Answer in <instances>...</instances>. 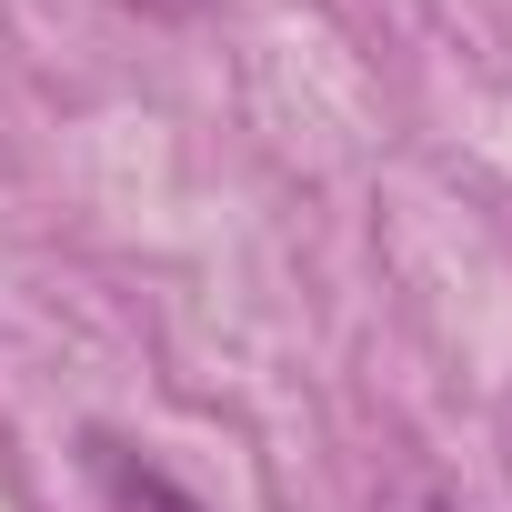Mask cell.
I'll return each mask as SVG.
<instances>
[{
    "label": "cell",
    "mask_w": 512,
    "mask_h": 512,
    "mask_svg": "<svg viewBox=\"0 0 512 512\" xmlns=\"http://www.w3.org/2000/svg\"><path fill=\"white\" fill-rule=\"evenodd\" d=\"M422 512H452V502H442V492H432V502H422Z\"/></svg>",
    "instance_id": "1"
}]
</instances>
